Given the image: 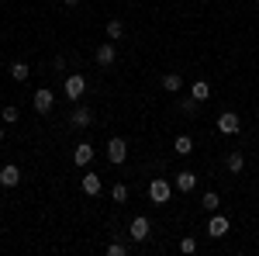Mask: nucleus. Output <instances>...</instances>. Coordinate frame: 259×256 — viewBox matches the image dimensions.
I'll use <instances>...</instances> for the list:
<instances>
[{"label": "nucleus", "instance_id": "f257e3e1", "mask_svg": "<svg viewBox=\"0 0 259 256\" xmlns=\"http://www.w3.org/2000/svg\"><path fill=\"white\" fill-rule=\"evenodd\" d=\"M169 194H173V184H169V180L156 177L152 184H149V197H152V204H166Z\"/></svg>", "mask_w": 259, "mask_h": 256}, {"label": "nucleus", "instance_id": "f03ea898", "mask_svg": "<svg viewBox=\"0 0 259 256\" xmlns=\"http://www.w3.org/2000/svg\"><path fill=\"white\" fill-rule=\"evenodd\" d=\"M114 59H118L114 42H104V45H97V52H94V62H97V66H114Z\"/></svg>", "mask_w": 259, "mask_h": 256}, {"label": "nucleus", "instance_id": "7ed1b4c3", "mask_svg": "<svg viewBox=\"0 0 259 256\" xmlns=\"http://www.w3.org/2000/svg\"><path fill=\"white\" fill-rule=\"evenodd\" d=\"M107 159H111L114 166H121V163L128 159V145H124V138H111V142H107Z\"/></svg>", "mask_w": 259, "mask_h": 256}, {"label": "nucleus", "instance_id": "20e7f679", "mask_svg": "<svg viewBox=\"0 0 259 256\" xmlns=\"http://www.w3.org/2000/svg\"><path fill=\"white\" fill-rule=\"evenodd\" d=\"M239 128H242L239 115H232V111H225V115H218V132H221V135H235Z\"/></svg>", "mask_w": 259, "mask_h": 256}, {"label": "nucleus", "instance_id": "39448f33", "mask_svg": "<svg viewBox=\"0 0 259 256\" xmlns=\"http://www.w3.org/2000/svg\"><path fill=\"white\" fill-rule=\"evenodd\" d=\"M83 90H87V80L80 77V73H73V77H66V97L69 100H80Z\"/></svg>", "mask_w": 259, "mask_h": 256}, {"label": "nucleus", "instance_id": "423d86ee", "mask_svg": "<svg viewBox=\"0 0 259 256\" xmlns=\"http://www.w3.org/2000/svg\"><path fill=\"white\" fill-rule=\"evenodd\" d=\"M31 104H35V111H38V115H49V111H52V104H56V94H52V90H38Z\"/></svg>", "mask_w": 259, "mask_h": 256}, {"label": "nucleus", "instance_id": "0eeeda50", "mask_svg": "<svg viewBox=\"0 0 259 256\" xmlns=\"http://www.w3.org/2000/svg\"><path fill=\"white\" fill-rule=\"evenodd\" d=\"M128 232H132L135 242H145V239H149V218H145V215L132 218V229H128Z\"/></svg>", "mask_w": 259, "mask_h": 256}, {"label": "nucleus", "instance_id": "6e6552de", "mask_svg": "<svg viewBox=\"0 0 259 256\" xmlns=\"http://www.w3.org/2000/svg\"><path fill=\"white\" fill-rule=\"evenodd\" d=\"M18 184H21V170L14 163H7V166L0 170V187H18Z\"/></svg>", "mask_w": 259, "mask_h": 256}, {"label": "nucleus", "instance_id": "1a4fd4ad", "mask_svg": "<svg viewBox=\"0 0 259 256\" xmlns=\"http://www.w3.org/2000/svg\"><path fill=\"white\" fill-rule=\"evenodd\" d=\"M197 187V173H190V170H180L177 173V191L180 194H190Z\"/></svg>", "mask_w": 259, "mask_h": 256}, {"label": "nucleus", "instance_id": "9d476101", "mask_svg": "<svg viewBox=\"0 0 259 256\" xmlns=\"http://www.w3.org/2000/svg\"><path fill=\"white\" fill-rule=\"evenodd\" d=\"M228 229H232V222H228L225 215H214L211 222H207V236H214V239H221Z\"/></svg>", "mask_w": 259, "mask_h": 256}, {"label": "nucleus", "instance_id": "9b49d317", "mask_svg": "<svg viewBox=\"0 0 259 256\" xmlns=\"http://www.w3.org/2000/svg\"><path fill=\"white\" fill-rule=\"evenodd\" d=\"M73 163H76V166H90V163H94V145H90V142H80L76 153H73Z\"/></svg>", "mask_w": 259, "mask_h": 256}, {"label": "nucleus", "instance_id": "f8f14e48", "mask_svg": "<svg viewBox=\"0 0 259 256\" xmlns=\"http://www.w3.org/2000/svg\"><path fill=\"white\" fill-rule=\"evenodd\" d=\"M69 125H73V128H87V125H94V111H90V107H76L73 118H69Z\"/></svg>", "mask_w": 259, "mask_h": 256}, {"label": "nucleus", "instance_id": "ddd939ff", "mask_svg": "<svg viewBox=\"0 0 259 256\" xmlns=\"http://www.w3.org/2000/svg\"><path fill=\"white\" fill-rule=\"evenodd\" d=\"M162 90H166V94H180V90H183V77H180V73H166V77H162Z\"/></svg>", "mask_w": 259, "mask_h": 256}, {"label": "nucleus", "instance_id": "4468645a", "mask_svg": "<svg viewBox=\"0 0 259 256\" xmlns=\"http://www.w3.org/2000/svg\"><path fill=\"white\" fill-rule=\"evenodd\" d=\"M83 191H87L90 197H97L100 191H104V184H100L97 173H83Z\"/></svg>", "mask_w": 259, "mask_h": 256}, {"label": "nucleus", "instance_id": "2eb2a0df", "mask_svg": "<svg viewBox=\"0 0 259 256\" xmlns=\"http://www.w3.org/2000/svg\"><path fill=\"white\" fill-rule=\"evenodd\" d=\"M173 149H177V156H190V153H194V138L190 135H177V145H173Z\"/></svg>", "mask_w": 259, "mask_h": 256}, {"label": "nucleus", "instance_id": "dca6fc26", "mask_svg": "<svg viewBox=\"0 0 259 256\" xmlns=\"http://www.w3.org/2000/svg\"><path fill=\"white\" fill-rule=\"evenodd\" d=\"M190 97L197 100V104H200V100H207V97H211V87H207L204 80H197V83L190 87Z\"/></svg>", "mask_w": 259, "mask_h": 256}, {"label": "nucleus", "instance_id": "f3484780", "mask_svg": "<svg viewBox=\"0 0 259 256\" xmlns=\"http://www.w3.org/2000/svg\"><path fill=\"white\" fill-rule=\"evenodd\" d=\"M28 73H31V69H28V62H11V80L24 83V80H28Z\"/></svg>", "mask_w": 259, "mask_h": 256}, {"label": "nucleus", "instance_id": "a211bd4d", "mask_svg": "<svg viewBox=\"0 0 259 256\" xmlns=\"http://www.w3.org/2000/svg\"><path fill=\"white\" fill-rule=\"evenodd\" d=\"M121 35H124V24H121L118 18H111V21H107V39H111V42H118Z\"/></svg>", "mask_w": 259, "mask_h": 256}, {"label": "nucleus", "instance_id": "6ab92c4d", "mask_svg": "<svg viewBox=\"0 0 259 256\" xmlns=\"http://www.w3.org/2000/svg\"><path fill=\"white\" fill-rule=\"evenodd\" d=\"M242 170H245V156L242 153H232L228 156V173H242Z\"/></svg>", "mask_w": 259, "mask_h": 256}, {"label": "nucleus", "instance_id": "aec40b11", "mask_svg": "<svg viewBox=\"0 0 259 256\" xmlns=\"http://www.w3.org/2000/svg\"><path fill=\"white\" fill-rule=\"evenodd\" d=\"M177 107L183 111V115H190V118L197 115V100H194V97H187V100H177Z\"/></svg>", "mask_w": 259, "mask_h": 256}, {"label": "nucleus", "instance_id": "412c9836", "mask_svg": "<svg viewBox=\"0 0 259 256\" xmlns=\"http://www.w3.org/2000/svg\"><path fill=\"white\" fill-rule=\"evenodd\" d=\"M218 204H221V197L214 194V191H207V194H204V211H218Z\"/></svg>", "mask_w": 259, "mask_h": 256}, {"label": "nucleus", "instance_id": "4be33fe9", "mask_svg": "<svg viewBox=\"0 0 259 256\" xmlns=\"http://www.w3.org/2000/svg\"><path fill=\"white\" fill-rule=\"evenodd\" d=\"M0 121H7V125H14V121H18V107H14V104H7V107L0 111Z\"/></svg>", "mask_w": 259, "mask_h": 256}, {"label": "nucleus", "instance_id": "5701e85b", "mask_svg": "<svg viewBox=\"0 0 259 256\" xmlns=\"http://www.w3.org/2000/svg\"><path fill=\"white\" fill-rule=\"evenodd\" d=\"M111 197H114L118 204H124V201H128V187H124V184H114V191H111Z\"/></svg>", "mask_w": 259, "mask_h": 256}, {"label": "nucleus", "instance_id": "b1692460", "mask_svg": "<svg viewBox=\"0 0 259 256\" xmlns=\"http://www.w3.org/2000/svg\"><path fill=\"white\" fill-rule=\"evenodd\" d=\"M180 253H187V256H190V253H197V239H190V236H187L183 242H180Z\"/></svg>", "mask_w": 259, "mask_h": 256}, {"label": "nucleus", "instance_id": "393cba45", "mask_svg": "<svg viewBox=\"0 0 259 256\" xmlns=\"http://www.w3.org/2000/svg\"><path fill=\"white\" fill-rule=\"evenodd\" d=\"M107 253H111V256H124V246H121V242H111Z\"/></svg>", "mask_w": 259, "mask_h": 256}, {"label": "nucleus", "instance_id": "a878e982", "mask_svg": "<svg viewBox=\"0 0 259 256\" xmlns=\"http://www.w3.org/2000/svg\"><path fill=\"white\" fill-rule=\"evenodd\" d=\"M62 4H69V7H73V4H80V0H62Z\"/></svg>", "mask_w": 259, "mask_h": 256}, {"label": "nucleus", "instance_id": "bb28decb", "mask_svg": "<svg viewBox=\"0 0 259 256\" xmlns=\"http://www.w3.org/2000/svg\"><path fill=\"white\" fill-rule=\"evenodd\" d=\"M0 142H4V128H0Z\"/></svg>", "mask_w": 259, "mask_h": 256}]
</instances>
